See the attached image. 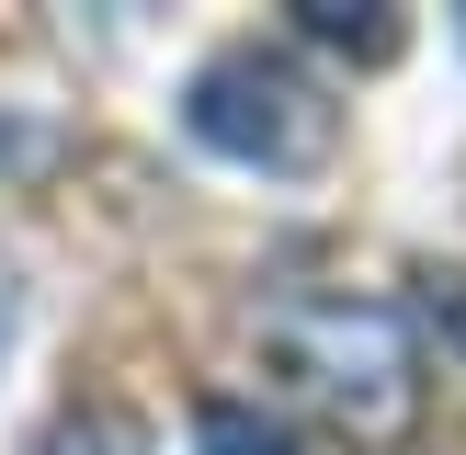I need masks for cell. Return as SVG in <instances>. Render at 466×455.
Returning a JSON list of instances; mask_svg holds the SVG:
<instances>
[{"mask_svg":"<svg viewBox=\"0 0 466 455\" xmlns=\"http://www.w3.org/2000/svg\"><path fill=\"white\" fill-rule=\"evenodd\" d=\"M262 353L353 444H410V421H421V353L387 296H285L262 318Z\"/></svg>","mask_w":466,"mask_h":455,"instance_id":"6da1fadb","label":"cell"},{"mask_svg":"<svg viewBox=\"0 0 466 455\" xmlns=\"http://www.w3.org/2000/svg\"><path fill=\"white\" fill-rule=\"evenodd\" d=\"M182 126H194V148L250 159V171H308V159L330 148L319 80L296 57H273V46H217V57L194 68V91H182Z\"/></svg>","mask_w":466,"mask_h":455,"instance_id":"7a4b0ae2","label":"cell"},{"mask_svg":"<svg viewBox=\"0 0 466 455\" xmlns=\"http://www.w3.org/2000/svg\"><path fill=\"white\" fill-rule=\"evenodd\" d=\"M296 35L308 46H353L364 68L399 57V12H387V0H296Z\"/></svg>","mask_w":466,"mask_h":455,"instance_id":"3957f363","label":"cell"},{"mask_svg":"<svg viewBox=\"0 0 466 455\" xmlns=\"http://www.w3.org/2000/svg\"><path fill=\"white\" fill-rule=\"evenodd\" d=\"M194 444L205 455H296V432L273 421V410H250V399H205L194 410Z\"/></svg>","mask_w":466,"mask_h":455,"instance_id":"277c9868","label":"cell"},{"mask_svg":"<svg viewBox=\"0 0 466 455\" xmlns=\"http://www.w3.org/2000/svg\"><path fill=\"white\" fill-rule=\"evenodd\" d=\"M148 444V432L126 421V410H68L57 432H46V455H137Z\"/></svg>","mask_w":466,"mask_h":455,"instance_id":"5b68a950","label":"cell"},{"mask_svg":"<svg viewBox=\"0 0 466 455\" xmlns=\"http://www.w3.org/2000/svg\"><path fill=\"white\" fill-rule=\"evenodd\" d=\"M421 318H432V330H444L455 353H466V273H421Z\"/></svg>","mask_w":466,"mask_h":455,"instance_id":"8992f818","label":"cell"}]
</instances>
